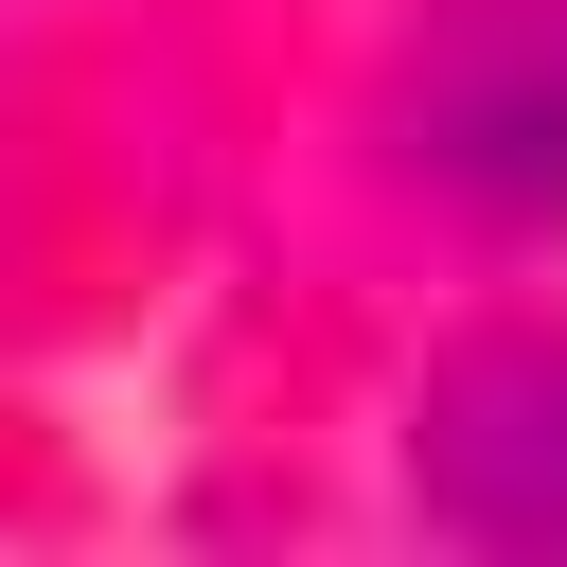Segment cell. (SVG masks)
Instances as JSON below:
<instances>
[{
	"label": "cell",
	"instance_id": "6da1fadb",
	"mask_svg": "<svg viewBox=\"0 0 567 567\" xmlns=\"http://www.w3.org/2000/svg\"><path fill=\"white\" fill-rule=\"evenodd\" d=\"M372 142L443 213L549 230L567 213V0H425V35L372 89Z\"/></svg>",
	"mask_w": 567,
	"mask_h": 567
},
{
	"label": "cell",
	"instance_id": "7a4b0ae2",
	"mask_svg": "<svg viewBox=\"0 0 567 567\" xmlns=\"http://www.w3.org/2000/svg\"><path fill=\"white\" fill-rule=\"evenodd\" d=\"M408 496L461 549H567V337H461L408 390Z\"/></svg>",
	"mask_w": 567,
	"mask_h": 567
}]
</instances>
